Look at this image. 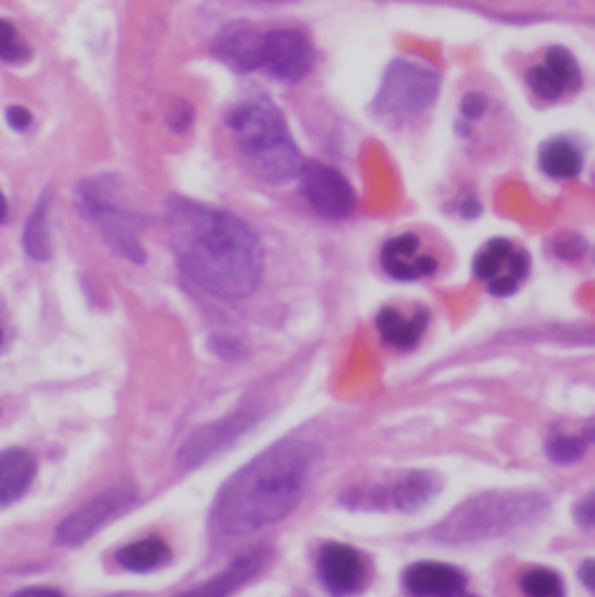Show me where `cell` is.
<instances>
[{
    "label": "cell",
    "instance_id": "obj_1",
    "mask_svg": "<svg viewBox=\"0 0 595 597\" xmlns=\"http://www.w3.org/2000/svg\"><path fill=\"white\" fill-rule=\"evenodd\" d=\"M170 242L191 282L217 298H247L263 277V247L231 212L177 200L168 212Z\"/></svg>",
    "mask_w": 595,
    "mask_h": 597
},
{
    "label": "cell",
    "instance_id": "obj_2",
    "mask_svg": "<svg viewBox=\"0 0 595 597\" xmlns=\"http://www.w3.org/2000/svg\"><path fill=\"white\" fill-rule=\"evenodd\" d=\"M317 449L305 440H284L258 453L221 486L212 521L226 537L252 532L289 516L310 479Z\"/></svg>",
    "mask_w": 595,
    "mask_h": 597
},
{
    "label": "cell",
    "instance_id": "obj_3",
    "mask_svg": "<svg viewBox=\"0 0 595 597\" xmlns=\"http://www.w3.org/2000/svg\"><path fill=\"white\" fill-rule=\"evenodd\" d=\"M235 142L247 165L265 182L284 184L305 168L303 156L291 140L282 112L268 98H254L228 114Z\"/></svg>",
    "mask_w": 595,
    "mask_h": 597
},
{
    "label": "cell",
    "instance_id": "obj_4",
    "mask_svg": "<svg viewBox=\"0 0 595 597\" xmlns=\"http://www.w3.org/2000/svg\"><path fill=\"white\" fill-rule=\"evenodd\" d=\"M547 509L549 500L535 491L479 493L444 516L430 537L442 544L486 542L535 523Z\"/></svg>",
    "mask_w": 595,
    "mask_h": 597
},
{
    "label": "cell",
    "instance_id": "obj_5",
    "mask_svg": "<svg viewBox=\"0 0 595 597\" xmlns=\"http://www.w3.org/2000/svg\"><path fill=\"white\" fill-rule=\"evenodd\" d=\"M437 91H440V75L435 70L398 59L386 68L382 86L372 100V112L384 124L403 126L435 103Z\"/></svg>",
    "mask_w": 595,
    "mask_h": 597
},
{
    "label": "cell",
    "instance_id": "obj_6",
    "mask_svg": "<svg viewBox=\"0 0 595 597\" xmlns=\"http://www.w3.org/2000/svg\"><path fill=\"white\" fill-rule=\"evenodd\" d=\"M138 500V488L133 484H117L105 488L98 495H93L91 500H86L75 512H70L54 530V542L59 546H68L75 549L96 535L105 523L117 519L119 514H124L128 507L135 505Z\"/></svg>",
    "mask_w": 595,
    "mask_h": 597
},
{
    "label": "cell",
    "instance_id": "obj_7",
    "mask_svg": "<svg viewBox=\"0 0 595 597\" xmlns=\"http://www.w3.org/2000/svg\"><path fill=\"white\" fill-rule=\"evenodd\" d=\"M114 196H110V186L103 184V179L96 182H86L80 186V203L82 214L91 224H96L105 240L119 251L128 261L142 263L145 261V251H142L138 237L133 233V221L128 212L119 203H114Z\"/></svg>",
    "mask_w": 595,
    "mask_h": 597
},
{
    "label": "cell",
    "instance_id": "obj_8",
    "mask_svg": "<svg viewBox=\"0 0 595 597\" xmlns=\"http://www.w3.org/2000/svg\"><path fill=\"white\" fill-rule=\"evenodd\" d=\"M258 414L242 409V412H233L217 419L212 423H205L193 430V433L182 442V447L177 451V465L184 470H193V467L207 463V460L217 456L219 451L231 447L233 442H238L242 435L249 433L256 426Z\"/></svg>",
    "mask_w": 595,
    "mask_h": 597
},
{
    "label": "cell",
    "instance_id": "obj_9",
    "mask_svg": "<svg viewBox=\"0 0 595 597\" xmlns=\"http://www.w3.org/2000/svg\"><path fill=\"white\" fill-rule=\"evenodd\" d=\"M472 268L493 296H512L526 282L530 261L526 251L516 249L510 240L496 237L479 251Z\"/></svg>",
    "mask_w": 595,
    "mask_h": 597
},
{
    "label": "cell",
    "instance_id": "obj_10",
    "mask_svg": "<svg viewBox=\"0 0 595 597\" xmlns=\"http://www.w3.org/2000/svg\"><path fill=\"white\" fill-rule=\"evenodd\" d=\"M314 52L310 40L293 28L263 33L261 61L258 70H265L282 82H298L312 70Z\"/></svg>",
    "mask_w": 595,
    "mask_h": 597
},
{
    "label": "cell",
    "instance_id": "obj_11",
    "mask_svg": "<svg viewBox=\"0 0 595 597\" xmlns=\"http://www.w3.org/2000/svg\"><path fill=\"white\" fill-rule=\"evenodd\" d=\"M303 193L314 212L326 219H344L354 212L356 193L338 170L321 163H305Z\"/></svg>",
    "mask_w": 595,
    "mask_h": 597
},
{
    "label": "cell",
    "instance_id": "obj_12",
    "mask_svg": "<svg viewBox=\"0 0 595 597\" xmlns=\"http://www.w3.org/2000/svg\"><path fill=\"white\" fill-rule=\"evenodd\" d=\"M317 570L321 584L335 597H347L361 591L365 565L361 553L347 544L321 546Z\"/></svg>",
    "mask_w": 595,
    "mask_h": 597
},
{
    "label": "cell",
    "instance_id": "obj_13",
    "mask_svg": "<svg viewBox=\"0 0 595 597\" xmlns=\"http://www.w3.org/2000/svg\"><path fill=\"white\" fill-rule=\"evenodd\" d=\"M528 84L542 100H558L565 91H575L582 84L579 66L568 49L554 47L549 49L547 59L542 66H533L528 70Z\"/></svg>",
    "mask_w": 595,
    "mask_h": 597
},
{
    "label": "cell",
    "instance_id": "obj_14",
    "mask_svg": "<svg viewBox=\"0 0 595 597\" xmlns=\"http://www.w3.org/2000/svg\"><path fill=\"white\" fill-rule=\"evenodd\" d=\"M410 597H465V574L444 563H414L403 574Z\"/></svg>",
    "mask_w": 595,
    "mask_h": 597
},
{
    "label": "cell",
    "instance_id": "obj_15",
    "mask_svg": "<svg viewBox=\"0 0 595 597\" xmlns=\"http://www.w3.org/2000/svg\"><path fill=\"white\" fill-rule=\"evenodd\" d=\"M270 549L268 546H256V549H249L233 560L231 565L226 567L224 572H219L217 577H212L205 584H200L191 591H184L175 597H228L233 595L238 588L247 584L249 579H254L258 572L263 570L265 563L270 560Z\"/></svg>",
    "mask_w": 595,
    "mask_h": 597
},
{
    "label": "cell",
    "instance_id": "obj_16",
    "mask_svg": "<svg viewBox=\"0 0 595 597\" xmlns=\"http://www.w3.org/2000/svg\"><path fill=\"white\" fill-rule=\"evenodd\" d=\"M382 265L393 279L410 282V279L430 277L437 270V261L421 251V242L414 233L393 237L382 249Z\"/></svg>",
    "mask_w": 595,
    "mask_h": 597
},
{
    "label": "cell",
    "instance_id": "obj_17",
    "mask_svg": "<svg viewBox=\"0 0 595 597\" xmlns=\"http://www.w3.org/2000/svg\"><path fill=\"white\" fill-rule=\"evenodd\" d=\"M261 45L263 31H256L254 26L247 24H233L221 31L214 49H217L219 59L238 73H252V70H258V61H261Z\"/></svg>",
    "mask_w": 595,
    "mask_h": 597
},
{
    "label": "cell",
    "instance_id": "obj_18",
    "mask_svg": "<svg viewBox=\"0 0 595 597\" xmlns=\"http://www.w3.org/2000/svg\"><path fill=\"white\" fill-rule=\"evenodd\" d=\"M38 474V460L31 451L10 447L0 451V509L21 500Z\"/></svg>",
    "mask_w": 595,
    "mask_h": 597
},
{
    "label": "cell",
    "instance_id": "obj_19",
    "mask_svg": "<svg viewBox=\"0 0 595 597\" xmlns=\"http://www.w3.org/2000/svg\"><path fill=\"white\" fill-rule=\"evenodd\" d=\"M428 326V312L417 309L412 316L400 314L398 309L384 307L377 314V330L382 340L393 349H414Z\"/></svg>",
    "mask_w": 595,
    "mask_h": 597
},
{
    "label": "cell",
    "instance_id": "obj_20",
    "mask_svg": "<svg viewBox=\"0 0 595 597\" xmlns=\"http://www.w3.org/2000/svg\"><path fill=\"white\" fill-rule=\"evenodd\" d=\"M440 486L442 481L435 472L414 470L407 472L405 477H400L396 484L391 486L389 498L393 507L400 509V512H419L421 507L428 505V502L440 493Z\"/></svg>",
    "mask_w": 595,
    "mask_h": 597
},
{
    "label": "cell",
    "instance_id": "obj_21",
    "mask_svg": "<svg viewBox=\"0 0 595 597\" xmlns=\"http://www.w3.org/2000/svg\"><path fill=\"white\" fill-rule=\"evenodd\" d=\"M114 558H117V563L128 572L147 574L168 565L172 553L168 542H163L161 537H145L140 539V542L121 546V549L114 553Z\"/></svg>",
    "mask_w": 595,
    "mask_h": 597
},
{
    "label": "cell",
    "instance_id": "obj_22",
    "mask_svg": "<svg viewBox=\"0 0 595 597\" xmlns=\"http://www.w3.org/2000/svg\"><path fill=\"white\" fill-rule=\"evenodd\" d=\"M582 151L568 140H551L540 151V165L554 179H575L582 172Z\"/></svg>",
    "mask_w": 595,
    "mask_h": 597
},
{
    "label": "cell",
    "instance_id": "obj_23",
    "mask_svg": "<svg viewBox=\"0 0 595 597\" xmlns=\"http://www.w3.org/2000/svg\"><path fill=\"white\" fill-rule=\"evenodd\" d=\"M47 214H49V200L42 198L24 226V249L33 261H47V258H52V240H49Z\"/></svg>",
    "mask_w": 595,
    "mask_h": 597
},
{
    "label": "cell",
    "instance_id": "obj_24",
    "mask_svg": "<svg viewBox=\"0 0 595 597\" xmlns=\"http://www.w3.org/2000/svg\"><path fill=\"white\" fill-rule=\"evenodd\" d=\"M521 591L526 597H565L563 579L549 567H533L523 574Z\"/></svg>",
    "mask_w": 595,
    "mask_h": 597
},
{
    "label": "cell",
    "instance_id": "obj_25",
    "mask_svg": "<svg viewBox=\"0 0 595 597\" xmlns=\"http://www.w3.org/2000/svg\"><path fill=\"white\" fill-rule=\"evenodd\" d=\"M591 442V430L586 435H556L547 442V456L558 465L577 463V460L584 458Z\"/></svg>",
    "mask_w": 595,
    "mask_h": 597
},
{
    "label": "cell",
    "instance_id": "obj_26",
    "mask_svg": "<svg viewBox=\"0 0 595 597\" xmlns=\"http://www.w3.org/2000/svg\"><path fill=\"white\" fill-rule=\"evenodd\" d=\"M28 56V49L21 45L17 28H14L10 21L0 19V59L19 63Z\"/></svg>",
    "mask_w": 595,
    "mask_h": 597
},
{
    "label": "cell",
    "instance_id": "obj_27",
    "mask_svg": "<svg viewBox=\"0 0 595 597\" xmlns=\"http://www.w3.org/2000/svg\"><path fill=\"white\" fill-rule=\"evenodd\" d=\"M575 519L579 525H582V528H586V530L593 528V523H595L593 495H586V498L575 507Z\"/></svg>",
    "mask_w": 595,
    "mask_h": 597
},
{
    "label": "cell",
    "instance_id": "obj_28",
    "mask_svg": "<svg viewBox=\"0 0 595 597\" xmlns=\"http://www.w3.org/2000/svg\"><path fill=\"white\" fill-rule=\"evenodd\" d=\"M5 117H7V121H10V126L14 128V131H26V128L31 126V121H33L31 112L24 110V107H21V105L7 107Z\"/></svg>",
    "mask_w": 595,
    "mask_h": 597
},
{
    "label": "cell",
    "instance_id": "obj_29",
    "mask_svg": "<svg viewBox=\"0 0 595 597\" xmlns=\"http://www.w3.org/2000/svg\"><path fill=\"white\" fill-rule=\"evenodd\" d=\"M461 110H463L465 117L477 119V117H482L484 110H486V100H484V96H479V93H468V96L463 98Z\"/></svg>",
    "mask_w": 595,
    "mask_h": 597
},
{
    "label": "cell",
    "instance_id": "obj_30",
    "mask_svg": "<svg viewBox=\"0 0 595 597\" xmlns=\"http://www.w3.org/2000/svg\"><path fill=\"white\" fill-rule=\"evenodd\" d=\"M593 572H595L593 560H584L582 567H579V572H577L579 579L584 581V586L589 588V591H593V588H595V574Z\"/></svg>",
    "mask_w": 595,
    "mask_h": 597
},
{
    "label": "cell",
    "instance_id": "obj_31",
    "mask_svg": "<svg viewBox=\"0 0 595 597\" xmlns=\"http://www.w3.org/2000/svg\"><path fill=\"white\" fill-rule=\"evenodd\" d=\"M12 597H63L59 591L54 588H24V591L14 593Z\"/></svg>",
    "mask_w": 595,
    "mask_h": 597
},
{
    "label": "cell",
    "instance_id": "obj_32",
    "mask_svg": "<svg viewBox=\"0 0 595 597\" xmlns=\"http://www.w3.org/2000/svg\"><path fill=\"white\" fill-rule=\"evenodd\" d=\"M5 217H7V200L3 193H0V224H3Z\"/></svg>",
    "mask_w": 595,
    "mask_h": 597
},
{
    "label": "cell",
    "instance_id": "obj_33",
    "mask_svg": "<svg viewBox=\"0 0 595 597\" xmlns=\"http://www.w3.org/2000/svg\"><path fill=\"white\" fill-rule=\"evenodd\" d=\"M263 3H277V0H263Z\"/></svg>",
    "mask_w": 595,
    "mask_h": 597
}]
</instances>
